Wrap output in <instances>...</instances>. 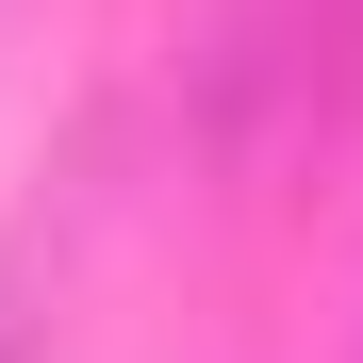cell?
Masks as SVG:
<instances>
[{"label": "cell", "instance_id": "obj_1", "mask_svg": "<svg viewBox=\"0 0 363 363\" xmlns=\"http://www.w3.org/2000/svg\"><path fill=\"white\" fill-rule=\"evenodd\" d=\"M50 347V231H0V363Z\"/></svg>", "mask_w": 363, "mask_h": 363}]
</instances>
